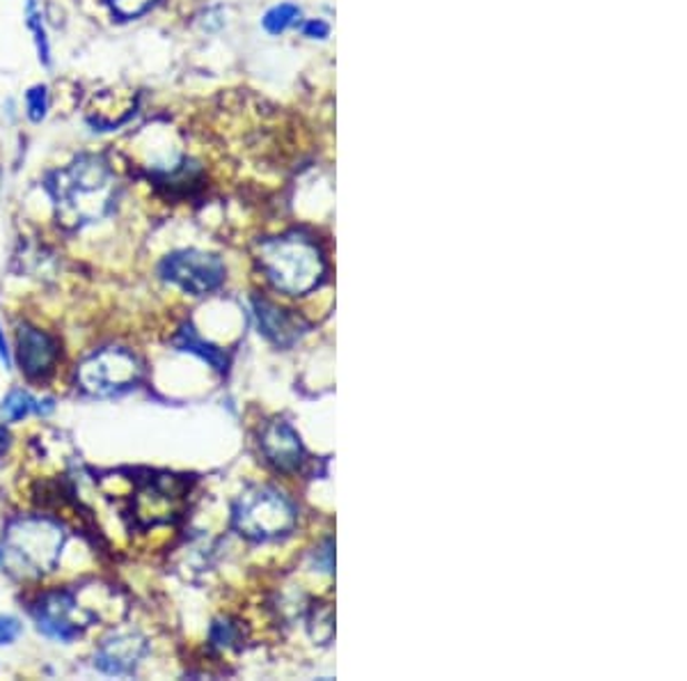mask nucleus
Returning a JSON list of instances; mask_svg holds the SVG:
<instances>
[{"mask_svg": "<svg viewBox=\"0 0 687 681\" xmlns=\"http://www.w3.org/2000/svg\"><path fill=\"white\" fill-rule=\"evenodd\" d=\"M111 12L120 19H138L142 14H148L156 0H105Z\"/></svg>", "mask_w": 687, "mask_h": 681, "instance_id": "17", "label": "nucleus"}, {"mask_svg": "<svg viewBox=\"0 0 687 681\" xmlns=\"http://www.w3.org/2000/svg\"><path fill=\"white\" fill-rule=\"evenodd\" d=\"M255 317L260 333H264V338L277 347H292L305 331L301 317L266 299H255Z\"/></svg>", "mask_w": 687, "mask_h": 681, "instance_id": "12", "label": "nucleus"}, {"mask_svg": "<svg viewBox=\"0 0 687 681\" xmlns=\"http://www.w3.org/2000/svg\"><path fill=\"white\" fill-rule=\"evenodd\" d=\"M241 642V629L232 622H215L211 629V644L219 650L234 648Z\"/></svg>", "mask_w": 687, "mask_h": 681, "instance_id": "20", "label": "nucleus"}, {"mask_svg": "<svg viewBox=\"0 0 687 681\" xmlns=\"http://www.w3.org/2000/svg\"><path fill=\"white\" fill-rule=\"evenodd\" d=\"M26 103H28V116L32 122H42L47 118V109H49V90L47 86H34L28 90L26 94Z\"/></svg>", "mask_w": 687, "mask_h": 681, "instance_id": "19", "label": "nucleus"}, {"mask_svg": "<svg viewBox=\"0 0 687 681\" xmlns=\"http://www.w3.org/2000/svg\"><path fill=\"white\" fill-rule=\"evenodd\" d=\"M148 652V642L138 633H118L101 642L94 665L105 674H129Z\"/></svg>", "mask_w": 687, "mask_h": 681, "instance_id": "11", "label": "nucleus"}, {"mask_svg": "<svg viewBox=\"0 0 687 681\" xmlns=\"http://www.w3.org/2000/svg\"><path fill=\"white\" fill-rule=\"evenodd\" d=\"M172 344H174L179 351H189V353L200 355L202 361H206L213 370H219V372H225V370H228V363H230V361H228V353H225L223 349H219V347H213L211 342H204L191 324L182 327V331L176 333V338L172 340Z\"/></svg>", "mask_w": 687, "mask_h": 681, "instance_id": "13", "label": "nucleus"}, {"mask_svg": "<svg viewBox=\"0 0 687 681\" xmlns=\"http://www.w3.org/2000/svg\"><path fill=\"white\" fill-rule=\"evenodd\" d=\"M17 353L19 365L30 379H44L53 372V365L60 355L58 340L40 329L19 327L17 333Z\"/></svg>", "mask_w": 687, "mask_h": 681, "instance_id": "10", "label": "nucleus"}, {"mask_svg": "<svg viewBox=\"0 0 687 681\" xmlns=\"http://www.w3.org/2000/svg\"><path fill=\"white\" fill-rule=\"evenodd\" d=\"M0 361L6 363V370L12 368V358H10V349H8V342L3 338V331H0Z\"/></svg>", "mask_w": 687, "mask_h": 681, "instance_id": "23", "label": "nucleus"}, {"mask_svg": "<svg viewBox=\"0 0 687 681\" xmlns=\"http://www.w3.org/2000/svg\"><path fill=\"white\" fill-rule=\"evenodd\" d=\"M260 448L266 461L280 473H296L305 463V448L301 443V437L296 434V429L284 420H273L262 429Z\"/></svg>", "mask_w": 687, "mask_h": 681, "instance_id": "9", "label": "nucleus"}, {"mask_svg": "<svg viewBox=\"0 0 687 681\" xmlns=\"http://www.w3.org/2000/svg\"><path fill=\"white\" fill-rule=\"evenodd\" d=\"M21 633V624L14 618H0V644H10Z\"/></svg>", "mask_w": 687, "mask_h": 681, "instance_id": "22", "label": "nucleus"}, {"mask_svg": "<svg viewBox=\"0 0 687 681\" xmlns=\"http://www.w3.org/2000/svg\"><path fill=\"white\" fill-rule=\"evenodd\" d=\"M303 34L310 40H325L331 34V26L321 19H312L303 26Z\"/></svg>", "mask_w": 687, "mask_h": 681, "instance_id": "21", "label": "nucleus"}, {"mask_svg": "<svg viewBox=\"0 0 687 681\" xmlns=\"http://www.w3.org/2000/svg\"><path fill=\"white\" fill-rule=\"evenodd\" d=\"M257 262L266 280L286 297L314 292L329 273L321 248L299 232L266 239L257 250Z\"/></svg>", "mask_w": 687, "mask_h": 681, "instance_id": "2", "label": "nucleus"}, {"mask_svg": "<svg viewBox=\"0 0 687 681\" xmlns=\"http://www.w3.org/2000/svg\"><path fill=\"white\" fill-rule=\"evenodd\" d=\"M32 618L38 629L60 642H71L81 635L88 618H81L79 601L71 592H47L32 608Z\"/></svg>", "mask_w": 687, "mask_h": 681, "instance_id": "8", "label": "nucleus"}, {"mask_svg": "<svg viewBox=\"0 0 687 681\" xmlns=\"http://www.w3.org/2000/svg\"><path fill=\"white\" fill-rule=\"evenodd\" d=\"M55 219L67 230L99 223L111 213L118 198V177L105 159L81 154L55 170L47 182Z\"/></svg>", "mask_w": 687, "mask_h": 681, "instance_id": "1", "label": "nucleus"}, {"mask_svg": "<svg viewBox=\"0 0 687 681\" xmlns=\"http://www.w3.org/2000/svg\"><path fill=\"white\" fill-rule=\"evenodd\" d=\"M310 631H312V638L319 640L321 644H325L333 638V613L329 605L314 608V615L310 620Z\"/></svg>", "mask_w": 687, "mask_h": 681, "instance_id": "18", "label": "nucleus"}, {"mask_svg": "<svg viewBox=\"0 0 687 681\" xmlns=\"http://www.w3.org/2000/svg\"><path fill=\"white\" fill-rule=\"evenodd\" d=\"M26 23H28L30 32L34 34V44H38L40 60H42L44 64H49V62H51V49H49V40H47L44 23H42V14H40L38 3H34V0H28V6H26Z\"/></svg>", "mask_w": 687, "mask_h": 681, "instance_id": "14", "label": "nucleus"}, {"mask_svg": "<svg viewBox=\"0 0 687 681\" xmlns=\"http://www.w3.org/2000/svg\"><path fill=\"white\" fill-rule=\"evenodd\" d=\"M299 523L294 500L275 487H252L234 503V528L252 542H275Z\"/></svg>", "mask_w": 687, "mask_h": 681, "instance_id": "4", "label": "nucleus"}, {"mask_svg": "<svg viewBox=\"0 0 687 681\" xmlns=\"http://www.w3.org/2000/svg\"><path fill=\"white\" fill-rule=\"evenodd\" d=\"M191 482L172 473H148L135 480L131 495V519L135 528L150 530L170 525L184 514Z\"/></svg>", "mask_w": 687, "mask_h": 681, "instance_id": "5", "label": "nucleus"}, {"mask_svg": "<svg viewBox=\"0 0 687 681\" xmlns=\"http://www.w3.org/2000/svg\"><path fill=\"white\" fill-rule=\"evenodd\" d=\"M34 404L38 402H34L26 390H12L6 398L3 407H0V413H3L8 422H17V420H23L34 409Z\"/></svg>", "mask_w": 687, "mask_h": 681, "instance_id": "16", "label": "nucleus"}, {"mask_svg": "<svg viewBox=\"0 0 687 681\" xmlns=\"http://www.w3.org/2000/svg\"><path fill=\"white\" fill-rule=\"evenodd\" d=\"M8 441H10V434L6 432V427H0V454H6Z\"/></svg>", "mask_w": 687, "mask_h": 681, "instance_id": "24", "label": "nucleus"}, {"mask_svg": "<svg viewBox=\"0 0 687 681\" xmlns=\"http://www.w3.org/2000/svg\"><path fill=\"white\" fill-rule=\"evenodd\" d=\"M142 372L135 353L122 347H108L79 365L77 383L92 398H120L140 383Z\"/></svg>", "mask_w": 687, "mask_h": 681, "instance_id": "6", "label": "nucleus"}, {"mask_svg": "<svg viewBox=\"0 0 687 681\" xmlns=\"http://www.w3.org/2000/svg\"><path fill=\"white\" fill-rule=\"evenodd\" d=\"M64 540V528L53 519L19 517L6 528L0 564L19 579H40L55 569Z\"/></svg>", "mask_w": 687, "mask_h": 681, "instance_id": "3", "label": "nucleus"}, {"mask_svg": "<svg viewBox=\"0 0 687 681\" xmlns=\"http://www.w3.org/2000/svg\"><path fill=\"white\" fill-rule=\"evenodd\" d=\"M301 19V10L292 3H282V6H275L273 10H269L264 14V28L266 32L271 34H280L284 32L286 28H292L296 21Z\"/></svg>", "mask_w": 687, "mask_h": 681, "instance_id": "15", "label": "nucleus"}, {"mask_svg": "<svg viewBox=\"0 0 687 681\" xmlns=\"http://www.w3.org/2000/svg\"><path fill=\"white\" fill-rule=\"evenodd\" d=\"M161 276L193 297L215 292L225 282V264L204 250H176L161 262Z\"/></svg>", "mask_w": 687, "mask_h": 681, "instance_id": "7", "label": "nucleus"}]
</instances>
